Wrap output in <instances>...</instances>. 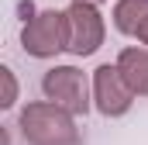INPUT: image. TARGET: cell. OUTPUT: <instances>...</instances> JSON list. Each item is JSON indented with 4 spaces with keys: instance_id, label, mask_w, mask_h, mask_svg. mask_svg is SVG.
Here are the masks:
<instances>
[{
    "instance_id": "5",
    "label": "cell",
    "mask_w": 148,
    "mask_h": 145,
    "mask_svg": "<svg viewBox=\"0 0 148 145\" xmlns=\"http://www.w3.org/2000/svg\"><path fill=\"white\" fill-rule=\"evenodd\" d=\"M69 21V52L73 55H93L103 45V17L90 3H73L66 10Z\"/></svg>"
},
{
    "instance_id": "2",
    "label": "cell",
    "mask_w": 148,
    "mask_h": 145,
    "mask_svg": "<svg viewBox=\"0 0 148 145\" xmlns=\"http://www.w3.org/2000/svg\"><path fill=\"white\" fill-rule=\"evenodd\" d=\"M21 45L28 55L35 59H52L62 48H69V21L66 10H38L35 17H28V24L21 28Z\"/></svg>"
},
{
    "instance_id": "6",
    "label": "cell",
    "mask_w": 148,
    "mask_h": 145,
    "mask_svg": "<svg viewBox=\"0 0 148 145\" xmlns=\"http://www.w3.org/2000/svg\"><path fill=\"white\" fill-rule=\"evenodd\" d=\"M117 69L124 72L134 97H148V48H124L117 55Z\"/></svg>"
},
{
    "instance_id": "7",
    "label": "cell",
    "mask_w": 148,
    "mask_h": 145,
    "mask_svg": "<svg viewBox=\"0 0 148 145\" xmlns=\"http://www.w3.org/2000/svg\"><path fill=\"white\" fill-rule=\"evenodd\" d=\"M148 21V0H117L114 7V28L121 35H138Z\"/></svg>"
},
{
    "instance_id": "3",
    "label": "cell",
    "mask_w": 148,
    "mask_h": 145,
    "mask_svg": "<svg viewBox=\"0 0 148 145\" xmlns=\"http://www.w3.org/2000/svg\"><path fill=\"white\" fill-rule=\"evenodd\" d=\"M41 93L48 104L69 110V114L90 110V86H86V76L76 66H52L41 76Z\"/></svg>"
},
{
    "instance_id": "8",
    "label": "cell",
    "mask_w": 148,
    "mask_h": 145,
    "mask_svg": "<svg viewBox=\"0 0 148 145\" xmlns=\"http://www.w3.org/2000/svg\"><path fill=\"white\" fill-rule=\"evenodd\" d=\"M0 83H3V93H0V107H14V100H17V79H14V69L0 66Z\"/></svg>"
},
{
    "instance_id": "9",
    "label": "cell",
    "mask_w": 148,
    "mask_h": 145,
    "mask_svg": "<svg viewBox=\"0 0 148 145\" xmlns=\"http://www.w3.org/2000/svg\"><path fill=\"white\" fill-rule=\"evenodd\" d=\"M134 38H138V41H145V45H148V21H145V24H141V31H138V35H134Z\"/></svg>"
},
{
    "instance_id": "10",
    "label": "cell",
    "mask_w": 148,
    "mask_h": 145,
    "mask_svg": "<svg viewBox=\"0 0 148 145\" xmlns=\"http://www.w3.org/2000/svg\"><path fill=\"white\" fill-rule=\"evenodd\" d=\"M73 3H90V7H97V3H103V0H73Z\"/></svg>"
},
{
    "instance_id": "4",
    "label": "cell",
    "mask_w": 148,
    "mask_h": 145,
    "mask_svg": "<svg viewBox=\"0 0 148 145\" xmlns=\"http://www.w3.org/2000/svg\"><path fill=\"white\" fill-rule=\"evenodd\" d=\"M93 100H97V110L103 117H121L127 114L131 104H134V90L127 86L124 72L117 69V62H107L93 72Z\"/></svg>"
},
{
    "instance_id": "1",
    "label": "cell",
    "mask_w": 148,
    "mask_h": 145,
    "mask_svg": "<svg viewBox=\"0 0 148 145\" xmlns=\"http://www.w3.org/2000/svg\"><path fill=\"white\" fill-rule=\"evenodd\" d=\"M17 128L28 145H79V128L73 124V114L48 100L28 104L17 117Z\"/></svg>"
}]
</instances>
